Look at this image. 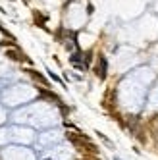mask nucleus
Wrapping results in <instances>:
<instances>
[{
    "label": "nucleus",
    "instance_id": "9",
    "mask_svg": "<svg viewBox=\"0 0 158 160\" xmlns=\"http://www.w3.org/2000/svg\"><path fill=\"white\" fill-rule=\"evenodd\" d=\"M6 120H8V110L6 106H0V128L6 123Z\"/></svg>",
    "mask_w": 158,
    "mask_h": 160
},
{
    "label": "nucleus",
    "instance_id": "6",
    "mask_svg": "<svg viewBox=\"0 0 158 160\" xmlns=\"http://www.w3.org/2000/svg\"><path fill=\"white\" fill-rule=\"evenodd\" d=\"M44 156H48L52 160H70L73 156V148L67 147V145H56V147L48 148V151L44 152Z\"/></svg>",
    "mask_w": 158,
    "mask_h": 160
},
{
    "label": "nucleus",
    "instance_id": "1",
    "mask_svg": "<svg viewBox=\"0 0 158 160\" xmlns=\"http://www.w3.org/2000/svg\"><path fill=\"white\" fill-rule=\"evenodd\" d=\"M17 125L21 123H31V125H37V128H48V125H54L58 122V114L54 110H50L47 104H39L35 106H27V108H21L14 112V118H12Z\"/></svg>",
    "mask_w": 158,
    "mask_h": 160
},
{
    "label": "nucleus",
    "instance_id": "8",
    "mask_svg": "<svg viewBox=\"0 0 158 160\" xmlns=\"http://www.w3.org/2000/svg\"><path fill=\"white\" fill-rule=\"evenodd\" d=\"M6 56H8V58H12V60H17V62L25 60V58H23V54H21L19 50H16V48H14V50H8V52H6Z\"/></svg>",
    "mask_w": 158,
    "mask_h": 160
},
{
    "label": "nucleus",
    "instance_id": "7",
    "mask_svg": "<svg viewBox=\"0 0 158 160\" xmlns=\"http://www.w3.org/2000/svg\"><path fill=\"white\" fill-rule=\"evenodd\" d=\"M95 72H96V75H98V77H106V58H104V56H98Z\"/></svg>",
    "mask_w": 158,
    "mask_h": 160
},
{
    "label": "nucleus",
    "instance_id": "4",
    "mask_svg": "<svg viewBox=\"0 0 158 160\" xmlns=\"http://www.w3.org/2000/svg\"><path fill=\"white\" fill-rule=\"evenodd\" d=\"M25 91H29V89H25V85H16L10 91H6L4 93V106H19V104L27 102L33 95H35V93L25 95Z\"/></svg>",
    "mask_w": 158,
    "mask_h": 160
},
{
    "label": "nucleus",
    "instance_id": "3",
    "mask_svg": "<svg viewBox=\"0 0 158 160\" xmlns=\"http://www.w3.org/2000/svg\"><path fill=\"white\" fill-rule=\"evenodd\" d=\"M0 156H2V160H37L35 151L23 145H8L2 148Z\"/></svg>",
    "mask_w": 158,
    "mask_h": 160
},
{
    "label": "nucleus",
    "instance_id": "2",
    "mask_svg": "<svg viewBox=\"0 0 158 160\" xmlns=\"http://www.w3.org/2000/svg\"><path fill=\"white\" fill-rule=\"evenodd\" d=\"M37 141V133L27 125H8L0 128V147L8 145H31Z\"/></svg>",
    "mask_w": 158,
    "mask_h": 160
},
{
    "label": "nucleus",
    "instance_id": "5",
    "mask_svg": "<svg viewBox=\"0 0 158 160\" xmlns=\"http://www.w3.org/2000/svg\"><path fill=\"white\" fill-rule=\"evenodd\" d=\"M64 139V135L58 131V129H48V131H42L37 135V147H39V151H42V148H52L56 147L60 141Z\"/></svg>",
    "mask_w": 158,
    "mask_h": 160
}]
</instances>
